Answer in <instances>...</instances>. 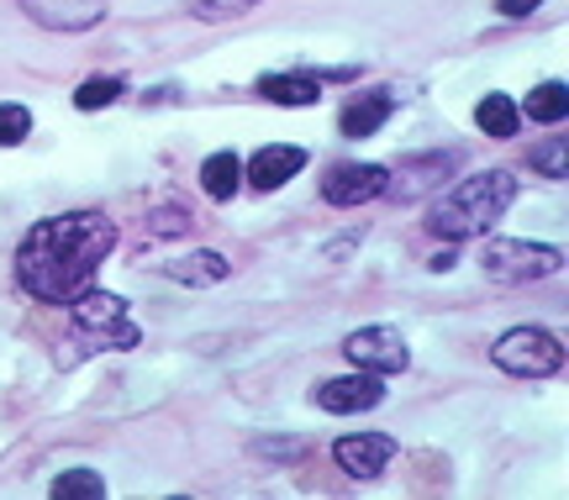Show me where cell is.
<instances>
[{
    "instance_id": "6da1fadb",
    "label": "cell",
    "mask_w": 569,
    "mask_h": 500,
    "mask_svg": "<svg viewBox=\"0 0 569 500\" xmlns=\"http://www.w3.org/2000/svg\"><path fill=\"white\" fill-rule=\"evenodd\" d=\"M117 248V221L96 217V211H69V217H48L27 227L17 248V280L27 296L69 306L74 296L90 290L96 269L106 253Z\"/></svg>"
},
{
    "instance_id": "7a4b0ae2",
    "label": "cell",
    "mask_w": 569,
    "mask_h": 500,
    "mask_svg": "<svg viewBox=\"0 0 569 500\" xmlns=\"http://www.w3.org/2000/svg\"><path fill=\"white\" fill-rule=\"evenodd\" d=\"M517 200V174L507 169H486V174H465V180L443 190L432 200V217L427 227L448 242H465V238H486L496 221L507 217V206Z\"/></svg>"
},
{
    "instance_id": "3957f363",
    "label": "cell",
    "mask_w": 569,
    "mask_h": 500,
    "mask_svg": "<svg viewBox=\"0 0 569 500\" xmlns=\"http://www.w3.org/2000/svg\"><path fill=\"white\" fill-rule=\"evenodd\" d=\"M490 359H496V369H507L517 380H549V374L565 369V342L543 332V327H511V332L496 338Z\"/></svg>"
},
{
    "instance_id": "277c9868",
    "label": "cell",
    "mask_w": 569,
    "mask_h": 500,
    "mask_svg": "<svg viewBox=\"0 0 569 500\" xmlns=\"http://www.w3.org/2000/svg\"><path fill=\"white\" fill-rule=\"evenodd\" d=\"M480 269H486L490 280L501 284H522V280H549L565 269V253L549 248V242H511V238H496L486 242V253H480Z\"/></svg>"
},
{
    "instance_id": "5b68a950",
    "label": "cell",
    "mask_w": 569,
    "mask_h": 500,
    "mask_svg": "<svg viewBox=\"0 0 569 500\" xmlns=\"http://www.w3.org/2000/svg\"><path fill=\"white\" fill-rule=\"evenodd\" d=\"M69 321L80 332H101L111 348H138L142 332L127 321V300L122 296H106V290H84V296L69 300Z\"/></svg>"
},
{
    "instance_id": "8992f818",
    "label": "cell",
    "mask_w": 569,
    "mask_h": 500,
    "mask_svg": "<svg viewBox=\"0 0 569 500\" xmlns=\"http://www.w3.org/2000/svg\"><path fill=\"white\" fill-rule=\"evenodd\" d=\"M343 353L353 359V369H369V374H401L411 363V348L396 327H359L343 342Z\"/></svg>"
},
{
    "instance_id": "52a82bcc",
    "label": "cell",
    "mask_w": 569,
    "mask_h": 500,
    "mask_svg": "<svg viewBox=\"0 0 569 500\" xmlns=\"http://www.w3.org/2000/svg\"><path fill=\"white\" fill-rule=\"evenodd\" d=\"M386 184H390L386 163H338V169L322 174V196L332 206H365V200L386 196Z\"/></svg>"
},
{
    "instance_id": "ba28073f",
    "label": "cell",
    "mask_w": 569,
    "mask_h": 500,
    "mask_svg": "<svg viewBox=\"0 0 569 500\" xmlns=\"http://www.w3.org/2000/svg\"><path fill=\"white\" fill-rule=\"evenodd\" d=\"M332 459H338V469H343V474H353V480H375V474L396 459V438H386V432L338 438V442H332Z\"/></svg>"
},
{
    "instance_id": "9c48e42d",
    "label": "cell",
    "mask_w": 569,
    "mask_h": 500,
    "mask_svg": "<svg viewBox=\"0 0 569 500\" xmlns=\"http://www.w3.org/2000/svg\"><path fill=\"white\" fill-rule=\"evenodd\" d=\"M380 396H386V390H380V374H369V369L317 384V406H322V411H338V417H348V411H369V406H380Z\"/></svg>"
},
{
    "instance_id": "30bf717a",
    "label": "cell",
    "mask_w": 569,
    "mask_h": 500,
    "mask_svg": "<svg viewBox=\"0 0 569 500\" xmlns=\"http://www.w3.org/2000/svg\"><path fill=\"white\" fill-rule=\"evenodd\" d=\"M21 11L53 32H84L106 17V0H21Z\"/></svg>"
},
{
    "instance_id": "8fae6325",
    "label": "cell",
    "mask_w": 569,
    "mask_h": 500,
    "mask_svg": "<svg viewBox=\"0 0 569 500\" xmlns=\"http://www.w3.org/2000/svg\"><path fill=\"white\" fill-rule=\"evenodd\" d=\"M306 169V148H296V142H274V148H259L253 159L243 163V174L253 190H280L290 174H301Z\"/></svg>"
},
{
    "instance_id": "7c38bea8",
    "label": "cell",
    "mask_w": 569,
    "mask_h": 500,
    "mask_svg": "<svg viewBox=\"0 0 569 500\" xmlns=\"http://www.w3.org/2000/svg\"><path fill=\"white\" fill-rule=\"evenodd\" d=\"M390 111H396V96L390 90H365V96H353L343 106V138H375L380 127L390 121Z\"/></svg>"
},
{
    "instance_id": "4fadbf2b",
    "label": "cell",
    "mask_w": 569,
    "mask_h": 500,
    "mask_svg": "<svg viewBox=\"0 0 569 500\" xmlns=\"http://www.w3.org/2000/svg\"><path fill=\"white\" fill-rule=\"evenodd\" d=\"M453 163H459V153H427V159H411L407 169H401L407 180H390V184H386V196H401V200L422 196L427 184H438V180L448 174V169H453Z\"/></svg>"
},
{
    "instance_id": "5bb4252c",
    "label": "cell",
    "mask_w": 569,
    "mask_h": 500,
    "mask_svg": "<svg viewBox=\"0 0 569 500\" xmlns=\"http://www.w3.org/2000/svg\"><path fill=\"white\" fill-rule=\"evenodd\" d=\"M163 274H169V280H184V284H222L227 274H232V263H227L222 253H211V248H201V253H184V259H169V263H163Z\"/></svg>"
},
{
    "instance_id": "9a60e30c",
    "label": "cell",
    "mask_w": 569,
    "mask_h": 500,
    "mask_svg": "<svg viewBox=\"0 0 569 500\" xmlns=\"http://www.w3.org/2000/svg\"><path fill=\"white\" fill-rule=\"evenodd\" d=\"M259 96L280 100V106H317L322 100V80H311V74H264Z\"/></svg>"
},
{
    "instance_id": "2e32d148",
    "label": "cell",
    "mask_w": 569,
    "mask_h": 500,
    "mask_svg": "<svg viewBox=\"0 0 569 500\" xmlns=\"http://www.w3.org/2000/svg\"><path fill=\"white\" fill-rule=\"evenodd\" d=\"M238 184H243V159H238V153H211V159L201 163V190L211 200H232Z\"/></svg>"
},
{
    "instance_id": "e0dca14e",
    "label": "cell",
    "mask_w": 569,
    "mask_h": 500,
    "mask_svg": "<svg viewBox=\"0 0 569 500\" xmlns=\"http://www.w3.org/2000/svg\"><path fill=\"white\" fill-rule=\"evenodd\" d=\"M475 121L486 127L490 138H517V127H522V106L511 96H486L480 100V111H475Z\"/></svg>"
},
{
    "instance_id": "ac0fdd59",
    "label": "cell",
    "mask_w": 569,
    "mask_h": 500,
    "mask_svg": "<svg viewBox=\"0 0 569 500\" xmlns=\"http://www.w3.org/2000/svg\"><path fill=\"white\" fill-rule=\"evenodd\" d=\"M569 117V90L559 80H543L538 90H528V121H543V127H553V121Z\"/></svg>"
},
{
    "instance_id": "d6986e66",
    "label": "cell",
    "mask_w": 569,
    "mask_h": 500,
    "mask_svg": "<svg viewBox=\"0 0 569 500\" xmlns=\"http://www.w3.org/2000/svg\"><path fill=\"white\" fill-rule=\"evenodd\" d=\"M53 496L59 500H96V496H106V480L96 469H63L59 480H53Z\"/></svg>"
},
{
    "instance_id": "ffe728a7",
    "label": "cell",
    "mask_w": 569,
    "mask_h": 500,
    "mask_svg": "<svg viewBox=\"0 0 569 500\" xmlns=\"http://www.w3.org/2000/svg\"><path fill=\"white\" fill-rule=\"evenodd\" d=\"M528 163L538 174H549V180H565L569 174V138H549L543 148H532Z\"/></svg>"
},
{
    "instance_id": "44dd1931",
    "label": "cell",
    "mask_w": 569,
    "mask_h": 500,
    "mask_svg": "<svg viewBox=\"0 0 569 500\" xmlns=\"http://www.w3.org/2000/svg\"><path fill=\"white\" fill-rule=\"evenodd\" d=\"M117 96H122V80H117V74H96V80H84L80 90H74V106H80V111H96V106H111Z\"/></svg>"
},
{
    "instance_id": "7402d4cb",
    "label": "cell",
    "mask_w": 569,
    "mask_h": 500,
    "mask_svg": "<svg viewBox=\"0 0 569 500\" xmlns=\"http://www.w3.org/2000/svg\"><path fill=\"white\" fill-rule=\"evenodd\" d=\"M27 132H32V111L17 106V100H6V106H0V148H17Z\"/></svg>"
},
{
    "instance_id": "603a6c76",
    "label": "cell",
    "mask_w": 569,
    "mask_h": 500,
    "mask_svg": "<svg viewBox=\"0 0 569 500\" xmlns=\"http://www.w3.org/2000/svg\"><path fill=\"white\" fill-rule=\"evenodd\" d=\"M190 6H196V17L222 21V17H243V11H253L259 0H190Z\"/></svg>"
},
{
    "instance_id": "cb8c5ba5",
    "label": "cell",
    "mask_w": 569,
    "mask_h": 500,
    "mask_svg": "<svg viewBox=\"0 0 569 500\" xmlns=\"http://www.w3.org/2000/svg\"><path fill=\"white\" fill-rule=\"evenodd\" d=\"M496 6H501V17H532L543 0H496Z\"/></svg>"
},
{
    "instance_id": "d4e9b609",
    "label": "cell",
    "mask_w": 569,
    "mask_h": 500,
    "mask_svg": "<svg viewBox=\"0 0 569 500\" xmlns=\"http://www.w3.org/2000/svg\"><path fill=\"white\" fill-rule=\"evenodd\" d=\"M180 211H159V221H153V232H180Z\"/></svg>"
}]
</instances>
